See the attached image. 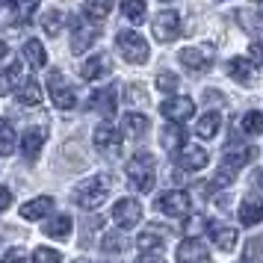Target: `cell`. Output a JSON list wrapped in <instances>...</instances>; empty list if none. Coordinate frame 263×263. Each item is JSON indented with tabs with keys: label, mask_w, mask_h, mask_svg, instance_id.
<instances>
[{
	"label": "cell",
	"mask_w": 263,
	"mask_h": 263,
	"mask_svg": "<svg viewBox=\"0 0 263 263\" xmlns=\"http://www.w3.org/2000/svg\"><path fill=\"white\" fill-rule=\"evenodd\" d=\"M116 104H119V86H107V89H98L95 95L89 98V109L98 116H116Z\"/></svg>",
	"instance_id": "cell-11"
},
{
	"label": "cell",
	"mask_w": 263,
	"mask_h": 263,
	"mask_svg": "<svg viewBox=\"0 0 263 263\" xmlns=\"http://www.w3.org/2000/svg\"><path fill=\"white\" fill-rule=\"evenodd\" d=\"M160 142H163V148H168V151L180 148V145H183V133H180L178 124H175V127H163V133H160Z\"/></svg>",
	"instance_id": "cell-34"
},
{
	"label": "cell",
	"mask_w": 263,
	"mask_h": 263,
	"mask_svg": "<svg viewBox=\"0 0 263 263\" xmlns=\"http://www.w3.org/2000/svg\"><path fill=\"white\" fill-rule=\"evenodd\" d=\"M257 12H260V15H263V0H260V6H257Z\"/></svg>",
	"instance_id": "cell-45"
},
{
	"label": "cell",
	"mask_w": 263,
	"mask_h": 263,
	"mask_svg": "<svg viewBox=\"0 0 263 263\" xmlns=\"http://www.w3.org/2000/svg\"><path fill=\"white\" fill-rule=\"evenodd\" d=\"M107 192H109V186H107L104 178H89V180H80V183H77L74 201L80 204V207H86V210H95V207L104 204Z\"/></svg>",
	"instance_id": "cell-2"
},
{
	"label": "cell",
	"mask_w": 263,
	"mask_h": 263,
	"mask_svg": "<svg viewBox=\"0 0 263 263\" xmlns=\"http://www.w3.org/2000/svg\"><path fill=\"white\" fill-rule=\"evenodd\" d=\"M178 86H180L178 74H172V71H160L157 74V89H160V92H175Z\"/></svg>",
	"instance_id": "cell-36"
},
{
	"label": "cell",
	"mask_w": 263,
	"mask_h": 263,
	"mask_svg": "<svg viewBox=\"0 0 263 263\" xmlns=\"http://www.w3.org/2000/svg\"><path fill=\"white\" fill-rule=\"evenodd\" d=\"M160 112H163L166 121H172V124H183L186 119L195 116V101L186 98V95H172L160 104Z\"/></svg>",
	"instance_id": "cell-6"
},
{
	"label": "cell",
	"mask_w": 263,
	"mask_h": 263,
	"mask_svg": "<svg viewBox=\"0 0 263 263\" xmlns=\"http://www.w3.org/2000/svg\"><path fill=\"white\" fill-rule=\"evenodd\" d=\"M151 30H154L157 42H172V39H178V33H180V15L175 12V9L160 12L154 21H151Z\"/></svg>",
	"instance_id": "cell-9"
},
{
	"label": "cell",
	"mask_w": 263,
	"mask_h": 263,
	"mask_svg": "<svg viewBox=\"0 0 263 263\" xmlns=\"http://www.w3.org/2000/svg\"><path fill=\"white\" fill-rule=\"evenodd\" d=\"M3 6H9L12 15H15V21H18V24H24L27 18L36 12L39 0H3Z\"/></svg>",
	"instance_id": "cell-27"
},
{
	"label": "cell",
	"mask_w": 263,
	"mask_h": 263,
	"mask_svg": "<svg viewBox=\"0 0 263 263\" xmlns=\"http://www.w3.org/2000/svg\"><path fill=\"white\" fill-rule=\"evenodd\" d=\"M109 74V57L107 53H95L80 65V77L83 80H98V77H107Z\"/></svg>",
	"instance_id": "cell-17"
},
{
	"label": "cell",
	"mask_w": 263,
	"mask_h": 263,
	"mask_svg": "<svg viewBox=\"0 0 263 263\" xmlns=\"http://www.w3.org/2000/svg\"><path fill=\"white\" fill-rule=\"evenodd\" d=\"M175 163L180 168H192V172H198V168L207 166V151L198 148V145H180L178 154H175Z\"/></svg>",
	"instance_id": "cell-14"
},
{
	"label": "cell",
	"mask_w": 263,
	"mask_h": 263,
	"mask_svg": "<svg viewBox=\"0 0 263 263\" xmlns=\"http://www.w3.org/2000/svg\"><path fill=\"white\" fill-rule=\"evenodd\" d=\"M136 263H166V260L154 251V254H142V257H136Z\"/></svg>",
	"instance_id": "cell-42"
},
{
	"label": "cell",
	"mask_w": 263,
	"mask_h": 263,
	"mask_svg": "<svg viewBox=\"0 0 263 263\" xmlns=\"http://www.w3.org/2000/svg\"><path fill=\"white\" fill-rule=\"evenodd\" d=\"M242 263H249V260H242Z\"/></svg>",
	"instance_id": "cell-46"
},
{
	"label": "cell",
	"mask_w": 263,
	"mask_h": 263,
	"mask_svg": "<svg viewBox=\"0 0 263 263\" xmlns=\"http://www.w3.org/2000/svg\"><path fill=\"white\" fill-rule=\"evenodd\" d=\"M210 237H213V242L222 251H234V246H237V231H234V228L210 225Z\"/></svg>",
	"instance_id": "cell-23"
},
{
	"label": "cell",
	"mask_w": 263,
	"mask_h": 263,
	"mask_svg": "<svg viewBox=\"0 0 263 263\" xmlns=\"http://www.w3.org/2000/svg\"><path fill=\"white\" fill-rule=\"evenodd\" d=\"M101 36V27L95 21H89V18H80V21H74V33H71V48L74 53H83L95 45V39Z\"/></svg>",
	"instance_id": "cell-8"
},
{
	"label": "cell",
	"mask_w": 263,
	"mask_h": 263,
	"mask_svg": "<svg viewBox=\"0 0 263 263\" xmlns=\"http://www.w3.org/2000/svg\"><path fill=\"white\" fill-rule=\"evenodd\" d=\"M62 21H65V12H62V9H48V12L42 15V30H45L48 36H57L62 30Z\"/></svg>",
	"instance_id": "cell-31"
},
{
	"label": "cell",
	"mask_w": 263,
	"mask_h": 263,
	"mask_svg": "<svg viewBox=\"0 0 263 263\" xmlns=\"http://www.w3.org/2000/svg\"><path fill=\"white\" fill-rule=\"evenodd\" d=\"M9 204H12V192L6 190V186H0V213H3Z\"/></svg>",
	"instance_id": "cell-41"
},
{
	"label": "cell",
	"mask_w": 263,
	"mask_h": 263,
	"mask_svg": "<svg viewBox=\"0 0 263 263\" xmlns=\"http://www.w3.org/2000/svg\"><path fill=\"white\" fill-rule=\"evenodd\" d=\"M24 60L30 62V68H45L48 53H45V48H42L39 39H27L24 42Z\"/></svg>",
	"instance_id": "cell-22"
},
{
	"label": "cell",
	"mask_w": 263,
	"mask_h": 263,
	"mask_svg": "<svg viewBox=\"0 0 263 263\" xmlns=\"http://www.w3.org/2000/svg\"><path fill=\"white\" fill-rule=\"evenodd\" d=\"M60 260H62V254L48 249V246H39V249L33 251V263H60Z\"/></svg>",
	"instance_id": "cell-35"
},
{
	"label": "cell",
	"mask_w": 263,
	"mask_h": 263,
	"mask_svg": "<svg viewBox=\"0 0 263 263\" xmlns=\"http://www.w3.org/2000/svg\"><path fill=\"white\" fill-rule=\"evenodd\" d=\"M254 157H257V148H246V151H239V154H228L225 160H222L219 172H216V183H219V186H228L231 180L237 178L239 168L246 166L249 160H254Z\"/></svg>",
	"instance_id": "cell-7"
},
{
	"label": "cell",
	"mask_w": 263,
	"mask_h": 263,
	"mask_svg": "<svg viewBox=\"0 0 263 263\" xmlns=\"http://www.w3.org/2000/svg\"><path fill=\"white\" fill-rule=\"evenodd\" d=\"M42 145H45V130H42V127H33V130L24 133V139H21V154H24L27 163H36L39 160Z\"/></svg>",
	"instance_id": "cell-16"
},
{
	"label": "cell",
	"mask_w": 263,
	"mask_h": 263,
	"mask_svg": "<svg viewBox=\"0 0 263 263\" xmlns=\"http://www.w3.org/2000/svg\"><path fill=\"white\" fill-rule=\"evenodd\" d=\"M124 175H127V180H130L133 190H139V192H151V190H154V180H157L154 157H151V154H136V157L130 160V163H127Z\"/></svg>",
	"instance_id": "cell-1"
},
{
	"label": "cell",
	"mask_w": 263,
	"mask_h": 263,
	"mask_svg": "<svg viewBox=\"0 0 263 263\" xmlns=\"http://www.w3.org/2000/svg\"><path fill=\"white\" fill-rule=\"evenodd\" d=\"M228 74L237 80V83H242V86H251L254 83V68H251V62H246L242 57H234V60H228Z\"/></svg>",
	"instance_id": "cell-21"
},
{
	"label": "cell",
	"mask_w": 263,
	"mask_h": 263,
	"mask_svg": "<svg viewBox=\"0 0 263 263\" xmlns=\"http://www.w3.org/2000/svg\"><path fill=\"white\" fill-rule=\"evenodd\" d=\"M48 95H50V101H53V107H60V109H71L74 104H77V95H74L71 83L65 80L62 71L48 74Z\"/></svg>",
	"instance_id": "cell-4"
},
{
	"label": "cell",
	"mask_w": 263,
	"mask_h": 263,
	"mask_svg": "<svg viewBox=\"0 0 263 263\" xmlns=\"http://www.w3.org/2000/svg\"><path fill=\"white\" fill-rule=\"evenodd\" d=\"M213 48H183L178 53L180 65H186L190 71H207L213 65Z\"/></svg>",
	"instance_id": "cell-12"
},
{
	"label": "cell",
	"mask_w": 263,
	"mask_h": 263,
	"mask_svg": "<svg viewBox=\"0 0 263 263\" xmlns=\"http://www.w3.org/2000/svg\"><path fill=\"white\" fill-rule=\"evenodd\" d=\"M18 145V136H15V127L6 119H0V157H9Z\"/></svg>",
	"instance_id": "cell-28"
},
{
	"label": "cell",
	"mask_w": 263,
	"mask_h": 263,
	"mask_svg": "<svg viewBox=\"0 0 263 263\" xmlns=\"http://www.w3.org/2000/svg\"><path fill=\"white\" fill-rule=\"evenodd\" d=\"M109 9H112V0H86L83 3V18L89 21H101V18H107Z\"/></svg>",
	"instance_id": "cell-29"
},
{
	"label": "cell",
	"mask_w": 263,
	"mask_h": 263,
	"mask_svg": "<svg viewBox=\"0 0 263 263\" xmlns=\"http://www.w3.org/2000/svg\"><path fill=\"white\" fill-rule=\"evenodd\" d=\"M112 219H116V225L119 228H136L139 225V219H142V207L136 198H119L116 207H112Z\"/></svg>",
	"instance_id": "cell-10"
},
{
	"label": "cell",
	"mask_w": 263,
	"mask_h": 263,
	"mask_svg": "<svg viewBox=\"0 0 263 263\" xmlns=\"http://www.w3.org/2000/svg\"><path fill=\"white\" fill-rule=\"evenodd\" d=\"M160 242H163V239H160V234H157V231H151V234H148V231H145V234H139V249H157V246H160Z\"/></svg>",
	"instance_id": "cell-38"
},
{
	"label": "cell",
	"mask_w": 263,
	"mask_h": 263,
	"mask_svg": "<svg viewBox=\"0 0 263 263\" xmlns=\"http://www.w3.org/2000/svg\"><path fill=\"white\" fill-rule=\"evenodd\" d=\"M15 98L24 104V107H36L39 101H42V89H39V83L30 77V80H24V83L18 86V92H15Z\"/></svg>",
	"instance_id": "cell-25"
},
{
	"label": "cell",
	"mask_w": 263,
	"mask_h": 263,
	"mask_svg": "<svg viewBox=\"0 0 263 263\" xmlns=\"http://www.w3.org/2000/svg\"><path fill=\"white\" fill-rule=\"evenodd\" d=\"M237 216H239V222H242V225H257V222L263 219V201L257 198V195H249V198H242V204H239Z\"/></svg>",
	"instance_id": "cell-19"
},
{
	"label": "cell",
	"mask_w": 263,
	"mask_h": 263,
	"mask_svg": "<svg viewBox=\"0 0 263 263\" xmlns=\"http://www.w3.org/2000/svg\"><path fill=\"white\" fill-rule=\"evenodd\" d=\"M148 130H151L148 116H142V112H124V136L127 139H142Z\"/></svg>",
	"instance_id": "cell-20"
},
{
	"label": "cell",
	"mask_w": 263,
	"mask_h": 263,
	"mask_svg": "<svg viewBox=\"0 0 263 263\" xmlns=\"http://www.w3.org/2000/svg\"><path fill=\"white\" fill-rule=\"evenodd\" d=\"M0 263H27V254H24V249H9Z\"/></svg>",
	"instance_id": "cell-39"
},
{
	"label": "cell",
	"mask_w": 263,
	"mask_h": 263,
	"mask_svg": "<svg viewBox=\"0 0 263 263\" xmlns=\"http://www.w3.org/2000/svg\"><path fill=\"white\" fill-rule=\"evenodd\" d=\"M45 234L48 237H57V239H65L71 234V219L68 216H57V219H50L48 228H45Z\"/></svg>",
	"instance_id": "cell-32"
},
{
	"label": "cell",
	"mask_w": 263,
	"mask_h": 263,
	"mask_svg": "<svg viewBox=\"0 0 263 263\" xmlns=\"http://www.w3.org/2000/svg\"><path fill=\"white\" fill-rule=\"evenodd\" d=\"M139 92H142V86H130V92H127V98H130L133 104H139V101H145V98L139 95Z\"/></svg>",
	"instance_id": "cell-43"
},
{
	"label": "cell",
	"mask_w": 263,
	"mask_h": 263,
	"mask_svg": "<svg viewBox=\"0 0 263 263\" xmlns=\"http://www.w3.org/2000/svg\"><path fill=\"white\" fill-rule=\"evenodd\" d=\"M21 74V65L15 62V65H9V71H3L0 74V95H6V92H12V83H15V77Z\"/></svg>",
	"instance_id": "cell-37"
},
{
	"label": "cell",
	"mask_w": 263,
	"mask_h": 263,
	"mask_svg": "<svg viewBox=\"0 0 263 263\" xmlns=\"http://www.w3.org/2000/svg\"><path fill=\"white\" fill-rule=\"evenodd\" d=\"M95 145L101 151H107L109 157H119L121 151V133L116 127H109V124H101L95 130Z\"/></svg>",
	"instance_id": "cell-15"
},
{
	"label": "cell",
	"mask_w": 263,
	"mask_h": 263,
	"mask_svg": "<svg viewBox=\"0 0 263 263\" xmlns=\"http://www.w3.org/2000/svg\"><path fill=\"white\" fill-rule=\"evenodd\" d=\"M219 127H222V116L219 112H204L201 119H198V124H195V133L201 139H213L216 133H219Z\"/></svg>",
	"instance_id": "cell-24"
},
{
	"label": "cell",
	"mask_w": 263,
	"mask_h": 263,
	"mask_svg": "<svg viewBox=\"0 0 263 263\" xmlns=\"http://www.w3.org/2000/svg\"><path fill=\"white\" fill-rule=\"evenodd\" d=\"M157 210H160V213H166V216H172V219H183V216L192 210L190 192H183V190L163 192V195L157 198Z\"/></svg>",
	"instance_id": "cell-5"
},
{
	"label": "cell",
	"mask_w": 263,
	"mask_h": 263,
	"mask_svg": "<svg viewBox=\"0 0 263 263\" xmlns=\"http://www.w3.org/2000/svg\"><path fill=\"white\" fill-rule=\"evenodd\" d=\"M249 57L254 65H263V42H251L249 45Z\"/></svg>",
	"instance_id": "cell-40"
},
{
	"label": "cell",
	"mask_w": 263,
	"mask_h": 263,
	"mask_svg": "<svg viewBox=\"0 0 263 263\" xmlns=\"http://www.w3.org/2000/svg\"><path fill=\"white\" fill-rule=\"evenodd\" d=\"M178 263H210V251L198 237H190L178 246Z\"/></svg>",
	"instance_id": "cell-13"
},
{
	"label": "cell",
	"mask_w": 263,
	"mask_h": 263,
	"mask_svg": "<svg viewBox=\"0 0 263 263\" xmlns=\"http://www.w3.org/2000/svg\"><path fill=\"white\" fill-rule=\"evenodd\" d=\"M239 127H242V133H249V136H260L263 133V116L260 112H246V116L239 119Z\"/></svg>",
	"instance_id": "cell-33"
},
{
	"label": "cell",
	"mask_w": 263,
	"mask_h": 263,
	"mask_svg": "<svg viewBox=\"0 0 263 263\" xmlns=\"http://www.w3.org/2000/svg\"><path fill=\"white\" fill-rule=\"evenodd\" d=\"M121 12L130 24H145V12H148V3L145 0H121Z\"/></svg>",
	"instance_id": "cell-26"
},
{
	"label": "cell",
	"mask_w": 263,
	"mask_h": 263,
	"mask_svg": "<svg viewBox=\"0 0 263 263\" xmlns=\"http://www.w3.org/2000/svg\"><path fill=\"white\" fill-rule=\"evenodd\" d=\"M116 45H119L121 57L133 65H142L148 62V42H145L139 33H133V30H121L119 36H116Z\"/></svg>",
	"instance_id": "cell-3"
},
{
	"label": "cell",
	"mask_w": 263,
	"mask_h": 263,
	"mask_svg": "<svg viewBox=\"0 0 263 263\" xmlns=\"http://www.w3.org/2000/svg\"><path fill=\"white\" fill-rule=\"evenodd\" d=\"M3 57H9V45H6V42H0V60H3Z\"/></svg>",
	"instance_id": "cell-44"
},
{
	"label": "cell",
	"mask_w": 263,
	"mask_h": 263,
	"mask_svg": "<svg viewBox=\"0 0 263 263\" xmlns=\"http://www.w3.org/2000/svg\"><path fill=\"white\" fill-rule=\"evenodd\" d=\"M50 210H53V198H50V195H39V198H33V201H27L24 207H21V216H24L27 222H39V219H45Z\"/></svg>",
	"instance_id": "cell-18"
},
{
	"label": "cell",
	"mask_w": 263,
	"mask_h": 263,
	"mask_svg": "<svg viewBox=\"0 0 263 263\" xmlns=\"http://www.w3.org/2000/svg\"><path fill=\"white\" fill-rule=\"evenodd\" d=\"M124 246H127L124 231H107L101 237V251H107V254H119V251H124Z\"/></svg>",
	"instance_id": "cell-30"
}]
</instances>
